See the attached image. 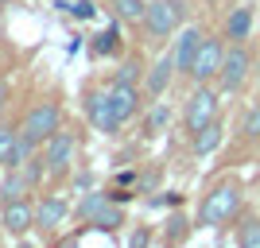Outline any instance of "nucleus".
Returning <instances> with one entry per match:
<instances>
[{
    "label": "nucleus",
    "mask_w": 260,
    "mask_h": 248,
    "mask_svg": "<svg viewBox=\"0 0 260 248\" xmlns=\"http://www.w3.org/2000/svg\"><path fill=\"white\" fill-rule=\"evenodd\" d=\"M128 248H148V229H136L128 237Z\"/></svg>",
    "instance_id": "nucleus-27"
},
{
    "label": "nucleus",
    "mask_w": 260,
    "mask_h": 248,
    "mask_svg": "<svg viewBox=\"0 0 260 248\" xmlns=\"http://www.w3.org/2000/svg\"><path fill=\"white\" fill-rule=\"evenodd\" d=\"M105 202H109L105 194H89L86 202L78 205V214H82V217H93V214H98V209H101V205H105Z\"/></svg>",
    "instance_id": "nucleus-25"
},
{
    "label": "nucleus",
    "mask_w": 260,
    "mask_h": 248,
    "mask_svg": "<svg viewBox=\"0 0 260 248\" xmlns=\"http://www.w3.org/2000/svg\"><path fill=\"white\" fill-rule=\"evenodd\" d=\"M4 105H8V86L0 82V113H4Z\"/></svg>",
    "instance_id": "nucleus-28"
},
{
    "label": "nucleus",
    "mask_w": 260,
    "mask_h": 248,
    "mask_svg": "<svg viewBox=\"0 0 260 248\" xmlns=\"http://www.w3.org/2000/svg\"><path fill=\"white\" fill-rule=\"evenodd\" d=\"M113 4V12H117L124 23H140L144 16H148V4L144 0H109Z\"/></svg>",
    "instance_id": "nucleus-16"
},
{
    "label": "nucleus",
    "mask_w": 260,
    "mask_h": 248,
    "mask_svg": "<svg viewBox=\"0 0 260 248\" xmlns=\"http://www.w3.org/2000/svg\"><path fill=\"white\" fill-rule=\"evenodd\" d=\"M183 23V4L179 0H152L148 4V16H144V27L152 39H167Z\"/></svg>",
    "instance_id": "nucleus-3"
},
{
    "label": "nucleus",
    "mask_w": 260,
    "mask_h": 248,
    "mask_svg": "<svg viewBox=\"0 0 260 248\" xmlns=\"http://www.w3.org/2000/svg\"><path fill=\"white\" fill-rule=\"evenodd\" d=\"M237 248H260V217H245V221H241Z\"/></svg>",
    "instance_id": "nucleus-18"
},
{
    "label": "nucleus",
    "mask_w": 260,
    "mask_h": 248,
    "mask_svg": "<svg viewBox=\"0 0 260 248\" xmlns=\"http://www.w3.org/2000/svg\"><path fill=\"white\" fill-rule=\"evenodd\" d=\"M245 136H249V140H260V101H252V109L245 113Z\"/></svg>",
    "instance_id": "nucleus-23"
},
{
    "label": "nucleus",
    "mask_w": 260,
    "mask_h": 248,
    "mask_svg": "<svg viewBox=\"0 0 260 248\" xmlns=\"http://www.w3.org/2000/svg\"><path fill=\"white\" fill-rule=\"evenodd\" d=\"M221 62H225V47L217 43V39H206L202 51H198V58H194V66H190V78L194 82H210V78L221 74Z\"/></svg>",
    "instance_id": "nucleus-7"
},
{
    "label": "nucleus",
    "mask_w": 260,
    "mask_h": 248,
    "mask_svg": "<svg viewBox=\"0 0 260 248\" xmlns=\"http://www.w3.org/2000/svg\"><path fill=\"white\" fill-rule=\"evenodd\" d=\"M74 151H78L74 132H62V128H58L51 140H47V148H43V163H47V171H51V174L70 171V163H74Z\"/></svg>",
    "instance_id": "nucleus-6"
},
{
    "label": "nucleus",
    "mask_w": 260,
    "mask_h": 248,
    "mask_svg": "<svg viewBox=\"0 0 260 248\" xmlns=\"http://www.w3.org/2000/svg\"><path fill=\"white\" fill-rule=\"evenodd\" d=\"M249 70H252V58H249V51L241 43H233L225 51V62H221V74H217V86L225 89V93H237L241 86H245V78H249Z\"/></svg>",
    "instance_id": "nucleus-5"
},
{
    "label": "nucleus",
    "mask_w": 260,
    "mask_h": 248,
    "mask_svg": "<svg viewBox=\"0 0 260 248\" xmlns=\"http://www.w3.org/2000/svg\"><path fill=\"white\" fill-rule=\"evenodd\" d=\"M23 186H27V174H12V179H4V198L8 202H16V198H23Z\"/></svg>",
    "instance_id": "nucleus-21"
},
{
    "label": "nucleus",
    "mask_w": 260,
    "mask_h": 248,
    "mask_svg": "<svg viewBox=\"0 0 260 248\" xmlns=\"http://www.w3.org/2000/svg\"><path fill=\"white\" fill-rule=\"evenodd\" d=\"M249 31H252V8H233L225 20V39L241 43V39H249Z\"/></svg>",
    "instance_id": "nucleus-14"
},
{
    "label": "nucleus",
    "mask_w": 260,
    "mask_h": 248,
    "mask_svg": "<svg viewBox=\"0 0 260 248\" xmlns=\"http://www.w3.org/2000/svg\"><path fill=\"white\" fill-rule=\"evenodd\" d=\"M70 12H74L78 20H89V16H93V4H89V0H78V4H74Z\"/></svg>",
    "instance_id": "nucleus-26"
},
{
    "label": "nucleus",
    "mask_w": 260,
    "mask_h": 248,
    "mask_svg": "<svg viewBox=\"0 0 260 248\" xmlns=\"http://www.w3.org/2000/svg\"><path fill=\"white\" fill-rule=\"evenodd\" d=\"M0 4H8V0H0Z\"/></svg>",
    "instance_id": "nucleus-31"
},
{
    "label": "nucleus",
    "mask_w": 260,
    "mask_h": 248,
    "mask_svg": "<svg viewBox=\"0 0 260 248\" xmlns=\"http://www.w3.org/2000/svg\"><path fill=\"white\" fill-rule=\"evenodd\" d=\"M183 120H186V128H190V132H202L206 124H214V120H217V93H214V89L198 86L194 93L186 97Z\"/></svg>",
    "instance_id": "nucleus-4"
},
{
    "label": "nucleus",
    "mask_w": 260,
    "mask_h": 248,
    "mask_svg": "<svg viewBox=\"0 0 260 248\" xmlns=\"http://www.w3.org/2000/svg\"><path fill=\"white\" fill-rule=\"evenodd\" d=\"M171 74H175V54H159L152 62V70L144 74V89H148L152 97H159L163 89L171 86Z\"/></svg>",
    "instance_id": "nucleus-10"
},
{
    "label": "nucleus",
    "mask_w": 260,
    "mask_h": 248,
    "mask_svg": "<svg viewBox=\"0 0 260 248\" xmlns=\"http://www.w3.org/2000/svg\"><path fill=\"white\" fill-rule=\"evenodd\" d=\"M66 214H70V205H66L62 198H43L39 209H35V225L54 229V225H62V221H66Z\"/></svg>",
    "instance_id": "nucleus-12"
},
{
    "label": "nucleus",
    "mask_w": 260,
    "mask_h": 248,
    "mask_svg": "<svg viewBox=\"0 0 260 248\" xmlns=\"http://www.w3.org/2000/svg\"><path fill=\"white\" fill-rule=\"evenodd\" d=\"M16 144H20V128H8V124H0V167L12 159Z\"/></svg>",
    "instance_id": "nucleus-19"
},
{
    "label": "nucleus",
    "mask_w": 260,
    "mask_h": 248,
    "mask_svg": "<svg viewBox=\"0 0 260 248\" xmlns=\"http://www.w3.org/2000/svg\"><path fill=\"white\" fill-rule=\"evenodd\" d=\"M0 221H4L8 233H27V229L35 225V209L23 202V198H16V202L4 205V217H0Z\"/></svg>",
    "instance_id": "nucleus-11"
},
{
    "label": "nucleus",
    "mask_w": 260,
    "mask_h": 248,
    "mask_svg": "<svg viewBox=\"0 0 260 248\" xmlns=\"http://www.w3.org/2000/svg\"><path fill=\"white\" fill-rule=\"evenodd\" d=\"M167 120H171V113H167V105H155L152 113H148V124H144V132H148V136H159V132L167 128Z\"/></svg>",
    "instance_id": "nucleus-20"
},
{
    "label": "nucleus",
    "mask_w": 260,
    "mask_h": 248,
    "mask_svg": "<svg viewBox=\"0 0 260 248\" xmlns=\"http://www.w3.org/2000/svg\"><path fill=\"white\" fill-rule=\"evenodd\" d=\"M58 105H51V101H43V105H35L27 117H23V124H20V136L27 144H43V140H51L54 132H58Z\"/></svg>",
    "instance_id": "nucleus-2"
},
{
    "label": "nucleus",
    "mask_w": 260,
    "mask_h": 248,
    "mask_svg": "<svg viewBox=\"0 0 260 248\" xmlns=\"http://www.w3.org/2000/svg\"><path fill=\"white\" fill-rule=\"evenodd\" d=\"M16 248H35V244H27V240H20V244H16Z\"/></svg>",
    "instance_id": "nucleus-29"
},
{
    "label": "nucleus",
    "mask_w": 260,
    "mask_h": 248,
    "mask_svg": "<svg viewBox=\"0 0 260 248\" xmlns=\"http://www.w3.org/2000/svg\"><path fill=\"white\" fill-rule=\"evenodd\" d=\"M237 209H241V186L237 183H217L202 198V205H198V225H225Z\"/></svg>",
    "instance_id": "nucleus-1"
},
{
    "label": "nucleus",
    "mask_w": 260,
    "mask_h": 248,
    "mask_svg": "<svg viewBox=\"0 0 260 248\" xmlns=\"http://www.w3.org/2000/svg\"><path fill=\"white\" fill-rule=\"evenodd\" d=\"M86 113H89V124H93L98 132H105V136H113V132L120 128V117L113 113L109 93H89L86 97Z\"/></svg>",
    "instance_id": "nucleus-8"
},
{
    "label": "nucleus",
    "mask_w": 260,
    "mask_h": 248,
    "mask_svg": "<svg viewBox=\"0 0 260 248\" xmlns=\"http://www.w3.org/2000/svg\"><path fill=\"white\" fill-rule=\"evenodd\" d=\"M89 225H93V229H105V233H113V229H120V225H124V214H120V205L105 202V205L98 209V214L89 217Z\"/></svg>",
    "instance_id": "nucleus-15"
},
{
    "label": "nucleus",
    "mask_w": 260,
    "mask_h": 248,
    "mask_svg": "<svg viewBox=\"0 0 260 248\" xmlns=\"http://www.w3.org/2000/svg\"><path fill=\"white\" fill-rule=\"evenodd\" d=\"M117 82H120V86H136V82H140V62L128 58V62L117 70Z\"/></svg>",
    "instance_id": "nucleus-24"
},
{
    "label": "nucleus",
    "mask_w": 260,
    "mask_h": 248,
    "mask_svg": "<svg viewBox=\"0 0 260 248\" xmlns=\"http://www.w3.org/2000/svg\"><path fill=\"white\" fill-rule=\"evenodd\" d=\"M202 43H206V35L198 31V27H183V31H179V39H175V66L190 74V66H194Z\"/></svg>",
    "instance_id": "nucleus-9"
},
{
    "label": "nucleus",
    "mask_w": 260,
    "mask_h": 248,
    "mask_svg": "<svg viewBox=\"0 0 260 248\" xmlns=\"http://www.w3.org/2000/svg\"><path fill=\"white\" fill-rule=\"evenodd\" d=\"M256 78H260V62H256Z\"/></svg>",
    "instance_id": "nucleus-30"
},
{
    "label": "nucleus",
    "mask_w": 260,
    "mask_h": 248,
    "mask_svg": "<svg viewBox=\"0 0 260 248\" xmlns=\"http://www.w3.org/2000/svg\"><path fill=\"white\" fill-rule=\"evenodd\" d=\"M109 101H113V113L120 117V124H124V120L136 113V86H120V82H113Z\"/></svg>",
    "instance_id": "nucleus-13"
},
{
    "label": "nucleus",
    "mask_w": 260,
    "mask_h": 248,
    "mask_svg": "<svg viewBox=\"0 0 260 248\" xmlns=\"http://www.w3.org/2000/svg\"><path fill=\"white\" fill-rule=\"evenodd\" d=\"M93 51H98V54H113V51H117V27H105V31L93 39Z\"/></svg>",
    "instance_id": "nucleus-22"
},
{
    "label": "nucleus",
    "mask_w": 260,
    "mask_h": 248,
    "mask_svg": "<svg viewBox=\"0 0 260 248\" xmlns=\"http://www.w3.org/2000/svg\"><path fill=\"white\" fill-rule=\"evenodd\" d=\"M217 144H221V124H206L202 132H194V151L198 155H210V151H217Z\"/></svg>",
    "instance_id": "nucleus-17"
}]
</instances>
